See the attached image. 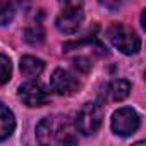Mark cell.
I'll return each mask as SVG.
<instances>
[{"instance_id":"6da1fadb","label":"cell","mask_w":146,"mask_h":146,"mask_svg":"<svg viewBox=\"0 0 146 146\" xmlns=\"http://www.w3.org/2000/svg\"><path fill=\"white\" fill-rule=\"evenodd\" d=\"M76 127L67 117L52 115L45 117L36 127V137L40 144L52 146V144H74L78 143Z\"/></svg>"},{"instance_id":"7a4b0ae2","label":"cell","mask_w":146,"mask_h":146,"mask_svg":"<svg viewBox=\"0 0 146 146\" xmlns=\"http://www.w3.org/2000/svg\"><path fill=\"white\" fill-rule=\"evenodd\" d=\"M107 36L110 40V43L119 48L122 53L125 55H132V53H137L139 48H141V40L139 36L127 26L120 24V23H115L112 24L108 29H107Z\"/></svg>"},{"instance_id":"3957f363","label":"cell","mask_w":146,"mask_h":146,"mask_svg":"<svg viewBox=\"0 0 146 146\" xmlns=\"http://www.w3.org/2000/svg\"><path fill=\"white\" fill-rule=\"evenodd\" d=\"M102 120H103V108H102V105H98L95 102L93 103H84L81 107V110L78 112V115H76L74 127L81 134L91 136V134H95L100 129Z\"/></svg>"},{"instance_id":"277c9868","label":"cell","mask_w":146,"mask_h":146,"mask_svg":"<svg viewBox=\"0 0 146 146\" xmlns=\"http://www.w3.org/2000/svg\"><path fill=\"white\" fill-rule=\"evenodd\" d=\"M141 119L137 115V112L131 107H124L119 108L113 115H112V131L117 136H131L139 129Z\"/></svg>"},{"instance_id":"5b68a950","label":"cell","mask_w":146,"mask_h":146,"mask_svg":"<svg viewBox=\"0 0 146 146\" xmlns=\"http://www.w3.org/2000/svg\"><path fill=\"white\" fill-rule=\"evenodd\" d=\"M50 86L57 95L62 96H70L74 95L79 88V81L74 74H70L65 69H55L50 78Z\"/></svg>"},{"instance_id":"8992f818","label":"cell","mask_w":146,"mask_h":146,"mask_svg":"<svg viewBox=\"0 0 146 146\" xmlns=\"http://www.w3.org/2000/svg\"><path fill=\"white\" fill-rule=\"evenodd\" d=\"M19 98L28 107H43L48 102L50 95H48V91L45 90V86L41 83L28 81L19 88Z\"/></svg>"},{"instance_id":"52a82bcc","label":"cell","mask_w":146,"mask_h":146,"mask_svg":"<svg viewBox=\"0 0 146 146\" xmlns=\"http://www.w3.org/2000/svg\"><path fill=\"white\" fill-rule=\"evenodd\" d=\"M83 19H84V14H83L81 7H65L55 19V26L60 33L72 35L79 29Z\"/></svg>"},{"instance_id":"ba28073f","label":"cell","mask_w":146,"mask_h":146,"mask_svg":"<svg viewBox=\"0 0 146 146\" xmlns=\"http://www.w3.org/2000/svg\"><path fill=\"white\" fill-rule=\"evenodd\" d=\"M19 67H21L23 76H26V78L33 79V78L40 76L41 72H43V69H45V64H43V60H40V58H36V57L26 55V57H23V58H21V64H19Z\"/></svg>"},{"instance_id":"9c48e42d","label":"cell","mask_w":146,"mask_h":146,"mask_svg":"<svg viewBox=\"0 0 146 146\" xmlns=\"http://www.w3.org/2000/svg\"><path fill=\"white\" fill-rule=\"evenodd\" d=\"M16 129V119L14 113L4 105L0 103V141L7 139Z\"/></svg>"},{"instance_id":"30bf717a","label":"cell","mask_w":146,"mask_h":146,"mask_svg":"<svg viewBox=\"0 0 146 146\" xmlns=\"http://www.w3.org/2000/svg\"><path fill=\"white\" fill-rule=\"evenodd\" d=\"M107 93H108L110 100L120 102V100H124V98L129 96V93H131V83L125 81V79H113V81L108 84Z\"/></svg>"},{"instance_id":"8fae6325","label":"cell","mask_w":146,"mask_h":146,"mask_svg":"<svg viewBox=\"0 0 146 146\" xmlns=\"http://www.w3.org/2000/svg\"><path fill=\"white\" fill-rule=\"evenodd\" d=\"M24 38L28 43L31 45H40L43 40H45V31L40 24H35V26H29L26 31H24Z\"/></svg>"},{"instance_id":"7c38bea8","label":"cell","mask_w":146,"mask_h":146,"mask_svg":"<svg viewBox=\"0 0 146 146\" xmlns=\"http://www.w3.org/2000/svg\"><path fill=\"white\" fill-rule=\"evenodd\" d=\"M14 5L7 0H0V26H5L14 19Z\"/></svg>"},{"instance_id":"4fadbf2b","label":"cell","mask_w":146,"mask_h":146,"mask_svg":"<svg viewBox=\"0 0 146 146\" xmlns=\"http://www.w3.org/2000/svg\"><path fill=\"white\" fill-rule=\"evenodd\" d=\"M11 74H12V64H11V58L0 53V86L5 84V83L11 79Z\"/></svg>"},{"instance_id":"5bb4252c","label":"cell","mask_w":146,"mask_h":146,"mask_svg":"<svg viewBox=\"0 0 146 146\" xmlns=\"http://www.w3.org/2000/svg\"><path fill=\"white\" fill-rule=\"evenodd\" d=\"M100 4H102L105 9H108V11H117V9L122 7L124 0H100Z\"/></svg>"},{"instance_id":"9a60e30c","label":"cell","mask_w":146,"mask_h":146,"mask_svg":"<svg viewBox=\"0 0 146 146\" xmlns=\"http://www.w3.org/2000/svg\"><path fill=\"white\" fill-rule=\"evenodd\" d=\"M64 7H81V0H60Z\"/></svg>"}]
</instances>
